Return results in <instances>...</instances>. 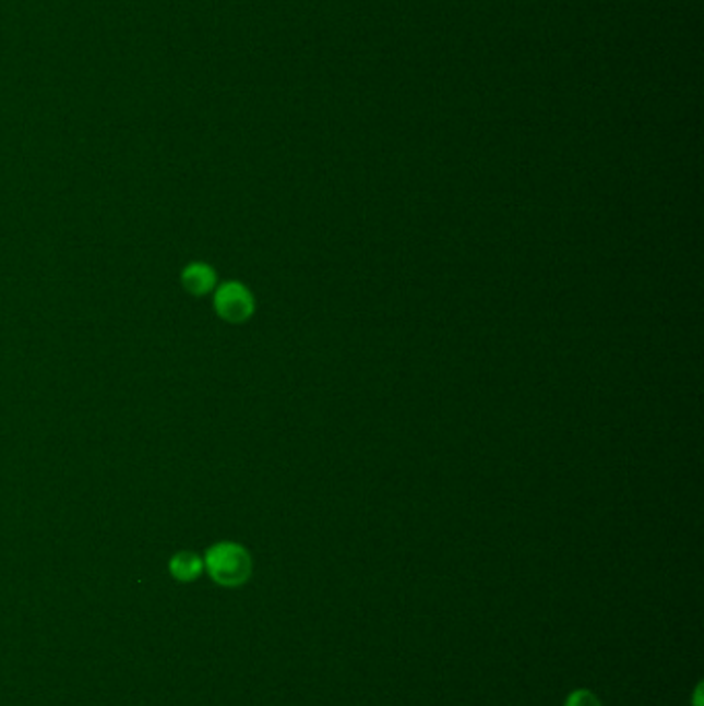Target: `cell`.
Returning a JSON list of instances; mask_svg holds the SVG:
<instances>
[{
  "instance_id": "cell-4",
  "label": "cell",
  "mask_w": 704,
  "mask_h": 706,
  "mask_svg": "<svg viewBox=\"0 0 704 706\" xmlns=\"http://www.w3.org/2000/svg\"><path fill=\"white\" fill-rule=\"evenodd\" d=\"M168 571L178 583H192L196 581L201 574L205 573V564H203V555L184 550L178 552L170 558L168 562Z\"/></svg>"
},
{
  "instance_id": "cell-1",
  "label": "cell",
  "mask_w": 704,
  "mask_h": 706,
  "mask_svg": "<svg viewBox=\"0 0 704 706\" xmlns=\"http://www.w3.org/2000/svg\"><path fill=\"white\" fill-rule=\"evenodd\" d=\"M205 573L219 587L236 589L247 585L252 576V555L236 541H217L203 555Z\"/></svg>"
},
{
  "instance_id": "cell-6",
  "label": "cell",
  "mask_w": 704,
  "mask_h": 706,
  "mask_svg": "<svg viewBox=\"0 0 704 706\" xmlns=\"http://www.w3.org/2000/svg\"><path fill=\"white\" fill-rule=\"evenodd\" d=\"M703 684H699L696 690H694V706H703Z\"/></svg>"
},
{
  "instance_id": "cell-3",
  "label": "cell",
  "mask_w": 704,
  "mask_h": 706,
  "mask_svg": "<svg viewBox=\"0 0 704 706\" xmlns=\"http://www.w3.org/2000/svg\"><path fill=\"white\" fill-rule=\"evenodd\" d=\"M180 282L191 296H207V294H213V289L217 287V273L207 263L194 261L182 268Z\"/></svg>"
},
{
  "instance_id": "cell-2",
  "label": "cell",
  "mask_w": 704,
  "mask_h": 706,
  "mask_svg": "<svg viewBox=\"0 0 704 706\" xmlns=\"http://www.w3.org/2000/svg\"><path fill=\"white\" fill-rule=\"evenodd\" d=\"M213 308L222 321L229 325H242L252 319L256 302L244 284L226 282L213 289Z\"/></svg>"
},
{
  "instance_id": "cell-5",
  "label": "cell",
  "mask_w": 704,
  "mask_h": 706,
  "mask_svg": "<svg viewBox=\"0 0 704 706\" xmlns=\"http://www.w3.org/2000/svg\"><path fill=\"white\" fill-rule=\"evenodd\" d=\"M564 706H601V703H599V698L590 690L581 687V690H574V692L569 694L566 705Z\"/></svg>"
}]
</instances>
